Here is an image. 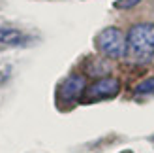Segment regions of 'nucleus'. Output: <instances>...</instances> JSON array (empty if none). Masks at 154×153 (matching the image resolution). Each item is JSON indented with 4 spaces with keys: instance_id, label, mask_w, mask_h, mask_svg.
<instances>
[{
    "instance_id": "obj_5",
    "label": "nucleus",
    "mask_w": 154,
    "mask_h": 153,
    "mask_svg": "<svg viewBox=\"0 0 154 153\" xmlns=\"http://www.w3.org/2000/svg\"><path fill=\"white\" fill-rule=\"evenodd\" d=\"M26 42V36L17 28L0 27V45H21Z\"/></svg>"
},
{
    "instance_id": "obj_2",
    "label": "nucleus",
    "mask_w": 154,
    "mask_h": 153,
    "mask_svg": "<svg viewBox=\"0 0 154 153\" xmlns=\"http://www.w3.org/2000/svg\"><path fill=\"white\" fill-rule=\"evenodd\" d=\"M96 45L109 59H120L126 55V38L120 28H115V27L103 28L96 38Z\"/></svg>"
},
{
    "instance_id": "obj_1",
    "label": "nucleus",
    "mask_w": 154,
    "mask_h": 153,
    "mask_svg": "<svg viewBox=\"0 0 154 153\" xmlns=\"http://www.w3.org/2000/svg\"><path fill=\"white\" fill-rule=\"evenodd\" d=\"M126 53L134 63H149L154 57V23H137L130 28Z\"/></svg>"
},
{
    "instance_id": "obj_3",
    "label": "nucleus",
    "mask_w": 154,
    "mask_h": 153,
    "mask_svg": "<svg viewBox=\"0 0 154 153\" xmlns=\"http://www.w3.org/2000/svg\"><path fill=\"white\" fill-rule=\"evenodd\" d=\"M120 91V83L115 78H100L87 89V98L88 100H102V98H111L117 96Z\"/></svg>"
},
{
    "instance_id": "obj_7",
    "label": "nucleus",
    "mask_w": 154,
    "mask_h": 153,
    "mask_svg": "<svg viewBox=\"0 0 154 153\" xmlns=\"http://www.w3.org/2000/svg\"><path fill=\"white\" fill-rule=\"evenodd\" d=\"M109 72V66L105 63H94V66H88V74L98 76V74H107Z\"/></svg>"
},
{
    "instance_id": "obj_4",
    "label": "nucleus",
    "mask_w": 154,
    "mask_h": 153,
    "mask_svg": "<svg viewBox=\"0 0 154 153\" xmlns=\"http://www.w3.org/2000/svg\"><path fill=\"white\" fill-rule=\"evenodd\" d=\"M83 91H85V78L79 74H73L60 85L58 96L62 98V100H75Z\"/></svg>"
},
{
    "instance_id": "obj_8",
    "label": "nucleus",
    "mask_w": 154,
    "mask_h": 153,
    "mask_svg": "<svg viewBox=\"0 0 154 153\" xmlns=\"http://www.w3.org/2000/svg\"><path fill=\"white\" fill-rule=\"evenodd\" d=\"M141 0H117L115 2V8L117 10H130V8H134V6H137Z\"/></svg>"
},
{
    "instance_id": "obj_6",
    "label": "nucleus",
    "mask_w": 154,
    "mask_h": 153,
    "mask_svg": "<svg viewBox=\"0 0 154 153\" xmlns=\"http://www.w3.org/2000/svg\"><path fill=\"white\" fill-rule=\"evenodd\" d=\"M135 93L137 95H154V78H147L141 83H137Z\"/></svg>"
}]
</instances>
